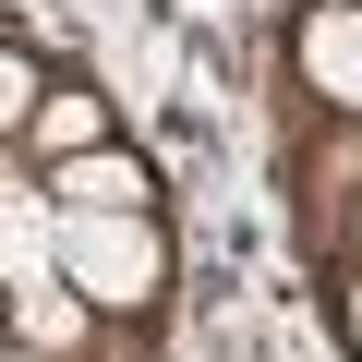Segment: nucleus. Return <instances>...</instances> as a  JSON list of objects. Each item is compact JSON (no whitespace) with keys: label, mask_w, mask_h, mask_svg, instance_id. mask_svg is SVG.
Masks as SVG:
<instances>
[{"label":"nucleus","mask_w":362,"mask_h":362,"mask_svg":"<svg viewBox=\"0 0 362 362\" xmlns=\"http://www.w3.org/2000/svg\"><path fill=\"white\" fill-rule=\"evenodd\" d=\"M61 218H145V169L109 157V145L61 157Z\"/></svg>","instance_id":"20e7f679"},{"label":"nucleus","mask_w":362,"mask_h":362,"mask_svg":"<svg viewBox=\"0 0 362 362\" xmlns=\"http://www.w3.org/2000/svg\"><path fill=\"white\" fill-rule=\"evenodd\" d=\"M13 362H49V350H13Z\"/></svg>","instance_id":"0eeeda50"},{"label":"nucleus","mask_w":362,"mask_h":362,"mask_svg":"<svg viewBox=\"0 0 362 362\" xmlns=\"http://www.w3.org/2000/svg\"><path fill=\"white\" fill-rule=\"evenodd\" d=\"M37 145H49V157H85V145H97V109H85V97H49V109H37Z\"/></svg>","instance_id":"39448f33"},{"label":"nucleus","mask_w":362,"mask_h":362,"mask_svg":"<svg viewBox=\"0 0 362 362\" xmlns=\"http://www.w3.org/2000/svg\"><path fill=\"white\" fill-rule=\"evenodd\" d=\"M49 266L85 290V302H145L157 278H169V254H157V230L145 218H61V242H49Z\"/></svg>","instance_id":"f257e3e1"},{"label":"nucleus","mask_w":362,"mask_h":362,"mask_svg":"<svg viewBox=\"0 0 362 362\" xmlns=\"http://www.w3.org/2000/svg\"><path fill=\"white\" fill-rule=\"evenodd\" d=\"M85 314H97V302H85V290H73L61 266H49V278H13V338H25V350H49V362H73V338H85Z\"/></svg>","instance_id":"7ed1b4c3"},{"label":"nucleus","mask_w":362,"mask_h":362,"mask_svg":"<svg viewBox=\"0 0 362 362\" xmlns=\"http://www.w3.org/2000/svg\"><path fill=\"white\" fill-rule=\"evenodd\" d=\"M302 73H314V97L362 109V0H326V13L302 25Z\"/></svg>","instance_id":"f03ea898"},{"label":"nucleus","mask_w":362,"mask_h":362,"mask_svg":"<svg viewBox=\"0 0 362 362\" xmlns=\"http://www.w3.org/2000/svg\"><path fill=\"white\" fill-rule=\"evenodd\" d=\"M350 338H362V290H350Z\"/></svg>","instance_id":"423d86ee"}]
</instances>
